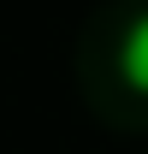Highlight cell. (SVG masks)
Listing matches in <instances>:
<instances>
[{"label": "cell", "mask_w": 148, "mask_h": 154, "mask_svg": "<svg viewBox=\"0 0 148 154\" xmlns=\"http://www.w3.org/2000/svg\"><path fill=\"white\" fill-rule=\"evenodd\" d=\"M119 77H125L130 95L148 101V12H136L119 36Z\"/></svg>", "instance_id": "6da1fadb"}]
</instances>
